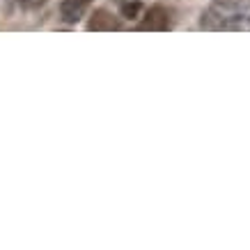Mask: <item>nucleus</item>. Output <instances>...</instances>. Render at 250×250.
<instances>
[{"label": "nucleus", "mask_w": 250, "mask_h": 250, "mask_svg": "<svg viewBox=\"0 0 250 250\" xmlns=\"http://www.w3.org/2000/svg\"><path fill=\"white\" fill-rule=\"evenodd\" d=\"M200 28L211 32H250V0H211L200 19Z\"/></svg>", "instance_id": "f257e3e1"}, {"label": "nucleus", "mask_w": 250, "mask_h": 250, "mask_svg": "<svg viewBox=\"0 0 250 250\" xmlns=\"http://www.w3.org/2000/svg\"><path fill=\"white\" fill-rule=\"evenodd\" d=\"M174 25V12L167 5H152L145 12L143 21L136 25V30L140 32H166L172 30Z\"/></svg>", "instance_id": "f03ea898"}, {"label": "nucleus", "mask_w": 250, "mask_h": 250, "mask_svg": "<svg viewBox=\"0 0 250 250\" xmlns=\"http://www.w3.org/2000/svg\"><path fill=\"white\" fill-rule=\"evenodd\" d=\"M87 30L90 32H113V30H122V23L117 16H113L108 9H94V14L87 21Z\"/></svg>", "instance_id": "7ed1b4c3"}, {"label": "nucleus", "mask_w": 250, "mask_h": 250, "mask_svg": "<svg viewBox=\"0 0 250 250\" xmlns=\"http://www.w3.org/2000/svg\"><path fill=\"white\" fill-rule=\"evenodd\" d=\"M92 0H62L60 5V16L64 23H78L87 14Z\"/></svg>", "instance_id": "20e7f679"}, {"label": "nucleus", "mask_w": 250, "mask_h": 250, "mask_svg": "<svg viewBox=\"0 0 250 250\" xmlns=\"http://www.w3.org/2000/svg\"><path fill=\"white\" fill-rule=\"evenodd\" d=\"M138 9H140L138 2H122V12H124V16H129V19H136Z\"/></svg>", "instance_id": "39448f33"}, {"label": "nucleus", "mask_w": 250, "mask_h": 250, "mask_svg": "<svg viewBox=\"0 0 250 250\" xmlns=\"http://www.w3.org/2000/svg\"><path fill=\"white\" fill-rule=\"evenodd\" d=\"M16 2L25 9H37V7H42V5H46L48 0H16Z\"/></svg>", "instance_id": "423d86ee"}]
</instances>
